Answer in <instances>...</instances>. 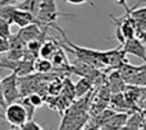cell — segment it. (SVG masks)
<instances>
[{"label":"cell","instance_id":"cell-1","mask_svg":"<svg viewBox=\"0 0 146 130\" xmlns=\"http://www.w3.org/2000/svg\"><path fill=\"white\" fill-rule=\"evenodd\" d=\"M60 15H73V14H64L60 13L56 8L55 0H40V8L37 12V18L38 24L41 27H53L56 23V19Z\"/></svg>","mask_w":146,"mask_h":130},{"label":"cell","instance_id":"cell-2","mask_svg":"<svg viewBox=\"0 0 146 130\" xmlns=\"http://www.w3.org/2000/svg\"><path fill=\"white\" fill-rule=\"evenodd\" d=\"M3 95H4L7 105L13 103L21 97V91L18 88V74L15 72H12L9 75L1 79Z\"/></svg>","mask_w":146,"mask_h":130},{"label":"cell","instance_id":"cell-3","mask_svg":"<svg viewBox=\"0 0 146 130\" xmlns=\"http://www.w3.org/2000/svg\"><path fill=\"white\" fill-rule=\"evenodd\" d=\"M4 119L13 126V128H18L21 129V126L26 123L27 120V114L26 110L22 105L19 103H9L5 107V114H4Z\"/></svg>","mask_w":146,"mask_h":130},{"label":"cell","instance_id":"cell-4","mask_svg":"<svg viewBox=\"0 0 146 130\" xmlns=\"http://www.w3.org/2000/svg\"><path fill=\"white\" fill-rule=\"evenodd\" d=\"M126 55L127 54L124 53L123 47H118L114 50L100 51V60L104 66H110L111 69H119L124 63H128Z\"/></svg>","mask_w":146,"mask_h":130},{"label":"cell","instance_id":"cell-5","mask_svg":"<svg viewBox=\"0 0 146 130\" xmlns=\"http://www.w3.org/2000/svg\"><path fill=\"white\" fill-rule=\"evenodd\" d=\"M0 68H3V69H10L12 72H15L21 77H25V75H28L32 72H35L33 60H28V59L10 60L8 58H4V60L0 61Z\"/></svg>","mask_w":146,"mask_h":130},{"label":"cell","instance_id":"cell-6","mask_svg":"<svg viewBox=\"0 0 146 130\" xmlns=\"http://www.w3.org/2000/svg\"><path fill=\"white\" fill-rule=\"evenodd\" d=\"M46 28L48 27L41 30V26L38 24V23H31V24L26 26V27L19 28L18 35H19V37L22 38L26 43L32 40H45Z\"/></svg>","mask_w":146,"mask_h":130},{"label":"cell","instance_id":"cell-7","mask_svg":"<svg viewBox=\"0 0 146 130\" xmlns=\"http://www.w3.org/2000/svg\"><path fill=\"white\" fill-rule=\"evenodd\" d=\"M122 47H123L126 54H131V55L137 56L144 63H146V45L137 37H132L126 40L124 43L122 45Z\"/></svg>","mask_w":146,"mask_h":130},{"label":"cell","instance_id":"cell-8","mask_svg":"<svg viewBox=\"0 0 146 130\" xmlns=\"http://www.w3.org/2000/svg\"><path fill=\"white\" fill-rule=\"evenodd\" d=\"M13 23L17 24L19 28H22V27L31 24V23H38V20L35 14L27 12V10L18 9L17 8L14 12V15H13Z\"/></svg>","mask_w":146,"mask_h":130},{"label":"cell","instance_id":"cell-9","mask_svg":"<svg viewBox=\"0 0 146 130\" xmlns=\"http://www.w3.org/2000/svg\"><path fill=\"white\" fill-rule=\"evenodd\" d=\"M126 129H146V115L141 110L132 111L128 115Z\"/></svg>","mask_w":146,"mask_h":130},{"label":"cell","instance_id":"cell-10","mask_svg":"<svg viewBox=\"0 0 146 130\" xmlns=\"http://www.w3.org/2000/svg\"><path fill=\"white\" fill-rule=\"evenodd\" d=\"M106 83H108V85H109V88H110L111 93L123 92L124 88H126V84H127L126 80H124L123 77L121 75V73L118 72V69H114V72L109 75Z\"/></svg>","mask_w":146,"mask_h":130},{"label":"cell","instance_id":"cell-11","mask_svg":"<svg viewBox=\"0 0 146 130\" xmlns=\"http://www.w3.org/2000/svg\"><path fill=\"white\" fill-rule=\"evenodd\" d=\"M128 115V112H115L104 124L101 129H123L126 126Z\"/></svg>","mask_w":146,"mask_h":130},{"label":"cell","instance_id":"cell-12","mask_svg":"<svg viewBox=\"0 0 146 130\" xmlns=\"http://www.w3.org/2000/svg\"><path fill=\"white\" fill-rule=\"evenodd\" d=\"M91 91H92V80L87 77H82L74 84V97L80 98L90 93Z\"/></svg>","mask_w":146,"mask_h":130},{"label":"cell","instance_id":"cell-13","mask_svg":"<svg viewBox=\"0 0 146 130\" xmlns=\"http://www.w3.org/2000/svg\"><path fill=\"white\" fill-rule=\"evenodd\" d=\"M59 43L56 42L54 38H49V40H44L42 45L40 47V56L41 58H46V59H51L53 54L55 53V50L59 47Z\"/></svg>","mask_w":146,"mask_h":130},{"label":"cell","instance_id":"cell-14","mask_svg":"<svg viewBox=\"0 0 146 130\" xmlns=\"http://www.w3.org/2000/svg\"><path fill=\"white\" fill-rule=\"evenodd\" d=\"M33 68H35V72L37 73H49L51 69H53V63H51L50 59H46V58H36L33 60Z\"/></svg>","mask_w":146,"mask_h":130},{"label":"cell","instance_id":"cell-15","mask_svg":"<svg viewBox=\"0 0 146 130\" xmlns=\"http://www.w3.org/2000/svg\"><path fill=\"white\" fill-rule=\"evenodd\" d=\"M127 84H135L139 87L146 85V70H139L135 74H131L124 78Z\"/></svg>","mask_w":146,"mask_h":130},{"label":"cell","instance_id":"cell-16","mask_svg":"<svg viewBox=\"0 0 146 130\" xmlns=\"http://www.w3.org/2000/svg\"><path fill=\"white\" fill-rule=\"evenodd\" d=\"M18 9H23L32 14L37 15L38 8H40V0H23L19 5H17Z\"/></svg>","mask_w":146,"mask_h":130},{"label":"cell","instance_id":"cell-17","mask_svg":"<svg viewBox=\"0 0 146 130\" xmlns=\"http://www.w3.org/2000/svg\"><path fill=\"white\" fill-rule=\"evenodd\" d=\"M15 9H17V7L12 4L0 5V17L4 18L5 20H8L10 24H13V15H14Z\"/></svg>","mask_w":146,"mask_h":130},{"label":"cell","instance_id":"cell-18","mask_svg":"<svg viewBox=\"0 0 146 130\" xmlns=\"http://www.w3.org/2000/svg\"><path fill=\"white\" fill-rule=\"evenodd\" d=\"M51 63L53 65H56V66H62L63 64H67V58H66V54L63 53V50H62V47H58L55 50V53L53 54V56H51Z\"/></svg>","mask_w":146,"mask_h":130},{"label":"cell","instance_id":"cell-19","mask_svg":"<svg viewBox=\"0 0 146 130\" xmlns=\"http://www.w3.org/2000/svg\"><path fill=\"white\" fill-rule=\"evenodd\" d=\"M10 23L8 20H5L4 18L0 17V37L4 38H9L12 35V31H10Z\"/></svg>","mask_w":146,"mask_h":130},{"label":"cell","instance_id":"cell-20","mask_svg":"<svg viewBox=\"0 0 146 130\" xmlns=\"http://www.w3.org/2000/svg\"><path fill=\"white\" fill-rule=\"evenodd\" d=\"M21 105H22L23 107H25V110H26V114H27V120H31V119H33L36 107L30 102V101H28L27 97L22 98V101H21Z\"/></svg>","mask_w":146,"mask_h":130},{"label":"cell","instance_id":"cell-21","mask_svg":"<svg viewBox=\"0 0 146 130\" xmlns=\"http://www.w3.org/2000/svg\"><path fill=\"white\" fill-rule=\"evenodd\" d=\"M27 98L35 107H40V106H42V103H44V98L41 97L40 95H37V93H31V95L27 96Z\"/></svg>","mask_w":146,"mask_h":130},{"label":"cell","instance_id":"cell-22","mask_svg":"<svg viewBox=\"0 0 146 130\" xmlns=\"http://www.w3.org/2000/svg\"><path fill=\"white\" fill-rule=\"evenodd\" d=\"M21 129H23V130H42V126L38 125L33 119H31V120H26V123L21 126Z\"/></svg>","mask_w":146,"mask_h":130},{"label":"cell","instance_id":"cell-23","mask_svg":"<svg viewBox=\"0 0 146 130\" xmlns=\"http://www.w3.org/2000/svg\"><path fill=\"white\" fill-rule=\"evenodd\" d=\"M9 50V41L8 38L0 37V54H4Z\"/></svg>","mask_w":146,"mask_h":130},{"label":"cell","instance_id":"cell-24","mask_svg":"<svg viewBox=\"0 0 146 130\" xmlns=\"http://www.w3.org/2000/svg\"><path fill=\"white\" fill-rule=\"evenodd\" d=\"M66 3H68V4H72V5H82V4H90L91 7H95V4H94L92 1H90V0H64Z\"/></svg>","mask_w":146,"mask_h":130},{"label":"cell","instance_id":"cell-25","mask_svg":"<svg viewBox=\"0 0 146 130\" xmlns=\"http://www.w3.org/2000/svg\"><path fill=\"white\" fill-rule=\"evenodd\" d=\"M0 107L5 108L7 107V102H5L4 95H3V87H1V79H0Z\"/></svg>","mask_w":146,"mask_h":130},{"label":"cell","instance_id":"cell-26","mask_svg":"<svg viewBox=\"0 0 146 130\" xmlns=\"http://www.w3.org/2000/svg\"><path fill=\"white\" fill-rule=\"evenodd\" d=\"M139 108L142 111V112L146 115V98H144V100H141L140 101V103H139Z\"/></svg>","mask_w":146,"mask_h":130},{"label":"cell","instance_id":"cell-27","mask_svg":"<svg viewBox=\"0 0 146 130\" xmlns=\"http://www.w3.org/2000/svg\"><path fill=\"white\" fill-rule=\"evenodd\" d=\"M117 3H118L121 7H123V9L124 10H127L128 9V5H127V0H115Z\"/></svg>","mask_w":146,"mask_h":130},{"label":"cell","instance_id":"cell-28","mask_svg":"<svg viewBox=\"0 0 146 130\" xmlns=\"http://www.w3.org/2000/svg\"><path fill=\"white\" fill-rule=\"evenodd\" d=\"M140 88H141V100H144V98H146V85Z\"/></svg>","mask_w":146,"mask_h":130},{"label":"cell","instance_id":"cell-29","mask_svg":"<svg viewBox=\"0 0 146 130\" xmlns=\"http://www.w3.org/2000/svg\"><path fill=\"white\" fill-rule=\"evenodd\" d=\"M13 1H17V0H7V1H5V4H12ZM4 5V4H3Z\"/></svg>","mask_w":146,"mask_h":130},{"label":"cell","instance_id":"cell-30","mask_svg":"<svg viewBox=\"0 0 146 130\" xmlns=\"http://www.w3.org/2000/svg\"><path fill=\"white\" fill-rule=\"evenodd\" d=\"M5 1H7V0H0V5H3V4H5Z\"/></svg>","mask_w":146,"mask_h":130},{"label":"cell","instance_id":"cell-31","mask_svg":"<svg viewBox=\"0 0 146 130\" xmlns=\"http://www.w3.org/2000/svg\"><path fill=\"white\" fill-rule=\"evenodd\" d=\"M0 119H4V115H0Z\"/></svg>","mask_w":146,"mask_h":130}]
</instances>
